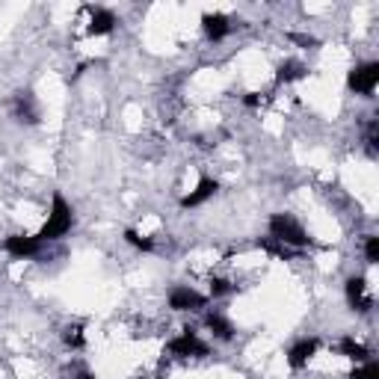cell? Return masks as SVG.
<instances>
[{
	"label": "cell",
	"instance_id": "obj_1",
	"mask_svg": "<svg viewBox=\"0 0 379 379\" xmlns=\"http://www.w3.org/2000/svg\"><path fill=\"white\" fill-rule=\"evenodd\" d=\"M269 237H276L279 243L294 246V249H302L311 243L309 231H305L291 213H276L273 220H269Z\"/></svg>",
	"mask_w": 379,
	"mask_h": 379
},
{
	"label": "cell",
	"instance_id": "obj_2",
	"mask_svg": "<svg viewBox=\"0 0 379 379\" xmlns=\"http://www.w3.org/2000/svg\"><path fill=\"white\" fill-rule=\"evenodd\" d=\"M71 208H68V202L63 196H53V208H50V216H48V223H45V228L36 234L42 243L45 240H57V237H63V234H68L71 231Z\"/></svg>",
	"mask_w": 379,
	"mask_h": 379
},
{
	"label": "cell",
	"instance_id": "obj_3",
	"mask_svg": "<svg viewBox=\"0 0 379 379\" xmlns=\"http://www.w3.org/2000/svg\"><path fill=\"white\" fill-rule=\"evenodd\" d=\"M376 83H379V63L358 65V68L350 71V78H347V86L358 95H370L376 89Z\"/></svg>",
	"mask_w": 379,
	"mask_h": 379
},
{
	"label": "cell",
	"instance_id": "obj_4",
	"mask_svg": "<svg viewBox=\"0 0 379 379\" xmlns=\"http://www.w3.org/2000/svg\"><path fill=\"white\" fill-rule=\"evenodd\" d=\"M169 353L172 356H196V358H202V356H208V344H205V341H198L196 332L187 329L184 335H178V338L169 341Z\"/></svg>",
	"mask_w": 379,
	"mask_h": 379
},
{
	"label": "cell",
	"instance_id": "obj_5",
	"mask_svg": "<svg viewBox=\"0 0 379 379\" xmlns=\"http://www.w3.org/2000/svg\"><path fill=\"white\" fill-rule=\"evenodd\" d=\"M208 297L193 291V287H175V291L169 294V309L175 311H196V309H205Z\"/></svg>",
	"mask_w": 379,
	"mask_h": 379
},
{
	"label": "cell",
	"instance_id": "obj_6",
	"mask_svg": "<svg viewBox=\"0 0 379 379\" xmlns=\"http://www.w3.org/2000/svg\"><path fill=\"white\" fill-rule=\"evenodd\" d=\"M4 249L9 252L12 258H33V255H39L42 240L39 237H27V234H12V237H6Z\"/></svg>",
	"mask_w": 379,
	"mask_h": 379
},
{
	"label": "cell",
	"instance_id": "obj_7",
	"mask_svg": "<svg viewBox=\"0 0 379 379\" xmlns=\"http://www.w3.org/2000/svg\"><path fill=\"white\" fill-rule=\"evenodd\" d=\"M347 302L353 305L356 311H370L373 309V299H370V294H368V284H365V279H350L347 282Z\"/></svg>",
	"mask_w": 379,
	"mask_h": 379
},
{
	"label": "cell",
	"instance_id": "obj_8",
	"mask_svg": "<svg viewBox=\"0 0 379 379\" xmlns=\"http://www.w3.org/2000/svg\"><path fill=\"white\" fill-rule=\"evenodd\" d=\"M15 116H18V122H27V124L39 122V107H36L33 92H18L15 95Z\"/></svg>",
	"mask_w": 379,
	"mask_h": 379
},
{
	"label": "cell",
	"instance_id": "obj_9",
	"mask_svg": "<svg viewBox=\"0 0 379 379\" xmlns=\"http://www.w3.org/2000/svg\"><path fill=\"white\" fill-rule=\"evenodd\" d=\"M89 12H92V21H89V33H92V36H107V33H113V27H116V15H113L110 9L89 6Z\"/></svg>",
	"mask_w": 379,
	"mask_h": 379
},
{
	"label": "cell",
	"instance_id": "obj_10",
	"mask_svg": "<svg viewBox=\"0 0 379 379\" xmlns=\"http://www.w3.org/2000/svg\"><path fill=\"white\" fill-rule=\"evenodd\" d=\"M317 353V338H305V341H299V344H294L291 347V353H287V362H291V368H305L309 365V358Z\"/></svg>",
	"mask_w": 379,
	"mask_h": 379
},
{
	"label": "cell",
	"instance_id": "obj_11",
	"mask_svg": "<svg viewBox=\"0 0 379 379\" xmlns=\"http://www.w3.org/2000/svg\"><path fill=\"white\" fill-rule=\"evenodd\" d=\"M220 190V184L213 181V178H202V181H198V187L190 193V196H184L181 198V208H198L202 202H208V198Z\"/></svg>",
	"mask_w": 379,
	"mask_h": 379
},
{
	"label": "cell",
	"instance_id": "obj_12",
	"mask_svg": "<svg viewBox=\"0 0 379 379\" xmlns=\"http://www.w3.org/2000/svg\"><path fill=\"white\" fill-rule=\"evenodd\" d=\"M202 24H205V33H208V39H213V42H220V39H225L228 36V30H231V24H228V18L225 15H220V12H208V15H202Z\"/></svg>",
	"mask_w": 379,
	"mask_h": 379
},
{
	"label": "cell",
	"instance_id": "obj_13",
	"mask_svg": "<svg viewBox=\"0 0 379 379\" xmlns=\"http://www.w3.org/2000/svg\"><path fill=\"white\" fill-rule=\"evenodd\" d=\"M309 71H305V65L299 63V60H287V63H282L279 65V83H291V80H299V78H305Z\"/></svg>",
	"mask_w": 379,
	"mask_h": 379
},
{
	"label": "cell",
	"instance_id": "obj_14",
	"mask_svg": "<svg viewBox=\"0 0 379 379\" xmlns=\"http://www.w3.org/2000/svg\"><path fill=\"white\" fill-rule=\"evenodd\" d=\"M208 329L216 335V338H223V341H228L231 335H234V326L223 317V314H208Z\"/></svg>",
	"mask_w": 379,
	"mask_h": 379
},
{
	"label": "cell",
	"instance_id": "obj_15",
	"mask_svg": "<svg viewBox=\"0 0 379 379\" xmlns=\"http://www.w3.org/2000/svg\"><path fill=\"white\" fill-rule=\"evenodd\" d=\"M341 353H344L347 358H353V362H365V358H368V347L365 344H356L353 338L341 341Z\"/></svg>",
	"mask_w": 379,
	"mask_h": 379
},
{
	"label": "cell",
	"instance_id": "obj_16",
	"mask_svg": "<svg viewBox=\"0 0 379 379\" xmlns=\"http://www.w3.org/2000/svg\"><path fill=\"white\" fill-rule=\"evenodd\" d=\"M258 246H261L264 252H269V255H279V258H291V255H294V252H291V246L279 243L276 237H264V240H258Z\"/></svg>",
	"mask_w": 379,
	"mask_h": 379
},
{
	"label": "cell",
	"instance_id": "obj_17",
	"mask_svg": "<svg viewBox=\"0 0 379 379\" xmlns=\"http://www.w3.org/2000/svg\"><path fill=\"white\" fill-rule=\"evenodd\" d=\"M124 240H128L131 246H137V249H142V252H151V249H154V243H151L149 237H139V234H137L134 228L124 231Z\"/></svg>",
	"mask_w": 379,
	"mask_h": 379
},
{
	"label": "cell",
	"instance_id": "obj_18",
	"mask_svg": "<svg viewBox=\"0 0 379 379\" xmlns=\"http://www.w3.org/2000/svg\"><path fill=\"white\" fill-rule=\"evenodd\" d=\"M350 379H379V365L376 362H368L365 368H356L350 373Z\"/></svg>",
	"mask_w": 379,
	"mask_h": 379
},
{
	"label": "cell",
	"instance_id": "obj_19",
	"mask_svg": "<svg viewBox=\"0 0 379 379\" xmlns=\"http://www.w3.org/2000/svg\"><path fill=\"white\" fill-rule=\"evenodd\" d=\"M365 255H368V261H370V264H376V261H379V237H368Z\"/></svg>",
	"mask_w": 379,
	"mask_h": 379
},
{
	"label": "cell",
	"instance_id": "obj_20",
	"mask_svg": "<svg viewBox=\"0 0 379 379\" xmlns=\"http://www.w3.org/2000/svg\"><path fill=\"white\" fill-rule=\"evenodd\" d=\"M231 291V284L225 282V279H213L210 282V297H223V294H228Z\"/></svg>",
	"mask_w": 379,
	"mask_h": 379
},
{
	"label": "cell",
	"instance_id": "obj_21",
	"mask_svg": "<svg viewBox=\"0 0 379 379\" xmlns=\"http://www.w3.org/2000/svg\"><path fill=\"white\" fill-rule=\"evenodd\" d=\"M65 344H71V347H83L80 326H75V329H65Z\"/></svg>",
	"mask_w": 379,
	"mask_h": 379
},
{
	"label": "cell",
	"instance_id": "obj_22",
	"mask_svg": "<svg viewBox=\"0 0 379 379\" xmlns=\"http://www.w3.org/2000/svg\"><path fill=\"white\" fill-rule=\"evenodd\" d=\"M294 42H299V45H317L314 39H309V36H294Z\"/></svg>",
	"mask_w": 379,
	"mask_h": 379
}]
</instances>
